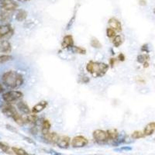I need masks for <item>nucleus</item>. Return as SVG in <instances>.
I'll return each mask as SVG.
<instances>
[{"label":"nucleus","mask_w":155,"mask_h":155,"mask_svg":"<svg viewBox=\"0 0 155 155\" xmlns=\"http://www.w3.org/2000/svg\"><path fill=\"white\" fill-rule=\"evenodd\" d=\"M116 32L114 30H113L112 28H110V27L106 29V36H107L109 38H113V39L114 38V37L116 36Z\"/></svg>","instance_id":"obj_29"},{"label":"nucleus","mask_w":155,"mask_h":155,"mask_svg":"<svg viewBox=\"0 0 155 155\" xmlns=\"http://www.w3.org/2000/svg\"><path fill=\"white\" fill-rule=\"evenodd\" d=\"M107 132L108 135V139L109 140L112 141H116V140L118 139L119 137H120V134L118 133V131L113 129V130H109L106 131Z\"/></svg>","instance_id":"obj_18"},{"label":"nucleus","mask_w":155,"mask_h":155,"mask_svg":"<svg viewBox=\"0 0 155 155\" xmlns=\"http://www.w3.org/2000/svg\"><path fill=\"white\" fill-rule=\"evenodd\" d=\"M71 143V138L68 136H62L60 137L59 140H58L57 145L58 147L61 148V149H67L69 147Z\"/></svg>","instance_id":"obj_11"},{"label":"nucleus","mask_w":155,"mask_h":155,"mask_svg":"<svg viewBox=\"0 0 155 155\" xmlns=\"http://www.w3.org/2000/svg\"><path fill=\"white\" fill-rule=\"evenodd\" d=\"M16 106H17L18 109L20 111V113H22L23 114L28 115L30 114V113H31V109H30L29 106L27 104V102H25L24 101L19 100L17 102Z\"/></svg>","instance_id":"obj_14"},{"label":"nucleus","mask_w":155,"mask_h":155,"mask_svg":"<svg viewBox=\"0 0 155 155\" xmlns=\"http://www.w3.org/2000/svg\"><path fill=\"white\" fill-rule=\"evenodd\" d=\"M91 155H100V154H91Z\"/></svg>","instance_id":"obj_44"},{"label":"nucleus","mask_w":155,"mask_h":155,"mask_svg":"<svg viewBox=\"0 0 155 155\" xmlns=\"http://www.w3.org/2000/svg\"><path fill=\"white\" fill-rule=\"evenodd\" d=\"M71 51H72L73 53L78 54H86V50L84 48H81L79 46H73L71 48Z\"/></svg>","instance_id":"obj_21"},{"label":"nucleus","mask_w":155,"mask_h":155,"mask_svg":"<svg viewBox=\"0 0 155 155\" xmlns=\"http://www.w3.org/2000/svg\"><path fill=\"white\" fill-rule=\"evenodd\" d=\"M5 1H6V0H0V3H2V2H5Z\"/></svg>","instance_id":"obj_42"},{"label":"nucleus","mask_w":155,"mask_h":155,"mask_svg":"<svg viewBox=\"0 0 155 155\" xmlns=\"http://www.w3.org/2000/svg\"><path fill=\"white\" fill-rule=\"evenodd\" d=\"M141 51H143L144 53H149V48H148L147 44H143V46L141 47Z\"/></svg>","instance_id":"obj_34"},{"label":"nucleus","mask_w":155,"mask_h":155,"mask_svg":"<svg viewBox=\"0 0 155 155\" xmlns=\"http://www.w3.org/2000/svg\"><path fill=\"white\" fill-rule=\"evenodd\" d=\"M23 137L24 138V140H26V141H27V142H28V143H31V144H34V145L36 144V143H35V142H34V140H32L31 138H30V137H25V136H23Z\"/></svg>","instance_id":"obj_35"},{"label":"nucleus","mask_w":155,"mask_h":155,"mask_svg":"<svg viewBox=\"0 0 155 155\" xmlns=\"http://www.w3.org/2000/svg\"><path fill=\"white\" fill-rule=\"evenodd\" d=\"M10 19V15L5 10H0V23L9 21Z\"/></svg>","instance_id":"obj_20"},{"label":"nucleus","mask_w":155,"mask_h":155,"mask_svg":"<svg viewBox=\"0 0 155 155\" xmlns=\"http://www.w3.org/2000/svg\"><path fill=\"white\" fill-rule=\"evenodd\" d=\"M123 42H124V40L120 35H116L113 40V44L115 48H119L120 46H121Z\"/></svg>","instance_id":"obj_23"},{"label":"nucleus","mask_w":155,"mask_h":155,"mask_svg":"<svg viewBox=\"0 0 155 155\" xmlns=\"http://www.w3.org/2000/svg\"><path fill=\"white\" fill-rule=\"evenodd\" d=\"M116 63V60H115L114 58H110V60H109V65L111 66V67H113Z\"/></svg>","instance_id":"obj_37"},{"label":"nucleus","mask_w":155,"mask_h":155,"mask_svg":"<svg viewBox=\"0 0 155 155\" xmlns=\"http://www.w3.org/2000/svg\"><path fill=\"white\" fill-rule=\"evenodd\" d=\"M132 150V147H130L129 146H123L121 147L118 148V149H115V150L116 151H120V152H122V151H130V150Z\"/></svg>","instance_id":"obj_31"},{"label":"nucleus","mask_w":155,"mask_h":155,"mask_svg":"<svg viewBox=\"0 0 155 155\" xmlns=\"http://www.w3.org/2000/svg\"><path fill=\"white\" fill-rule=\"evenodd\" d=\"M0 150L5 153H11L10 147L9 145L5 144V143H2V142H0Z\"/></svg>","instance_id":"obj_28"},{"label":"nucleus","mask_w":155,"mask_h":155,"mask_svg":"<svg viewBox=\"0 0 155 155\" xmlns=\"http://www.w3.org/2000/svg\"><path fill=\"white\" fill-rule=\"evenodd\" d=\"M143 134H144L145 137H148L150 136L155 132V122H151L149 123L146 127L143 129Z\"/></svg>","instance_id":"obj_16"},{"label":"nucleus","mask_w":155,"mask_h":155,"mask_svg":"<svg viewBox=\"0 0 155 155\" xmlns=\"http://www.w3.org/2000/svg\"><path fill=\"white\" fill-rule=\"evenodd\" d=\"M108 24L110 28L114 30L116 32H121L122 31V24L119 19L115 17H112L109 19Z\"/></svg>","instance_id":"obj_10"},{"label":"nucleus","mask_w":155,"mask_h":155,"mask_svg":"<svg viewBox=\"0 0 155 155\" xmlns=\"http://www.w3.org/2000/svg\"><path fill=\"white\" fill-rule=\"evenodd\" d=\"M139 4L142 6H144L147 5V1L146 0H139Z\"/></svg>","instance_id":"obj_38"},{"label":"nucleus","mask_w":155,"mask_h":155,"mask_svg":"<svg viewBox=\"0 0 155 155\" xmlns=\"http://www.w3.org/2000/svg\"><path fill=\"white\" fill-rule=\"evenodd\" d=\"M27 17V12L24 9H19L16 14V19L19 22L24 21Z\"/></svg>","instance_id":"obj_19"},{"label":"nucleus","mask_w":155,"mask_h":155,"mask_svg":"<svg viewBox=\"0 0 155 155\" xmlns=\"http://www.w3.org/2000/svg\"><path fill=\"white\" fill-rule=\"evenodd\" d=\"M12 51L11 44L6 40H0V52L4 54H9Z\"/></svg>","instance_id":"obj_13"},{"label":"nucleus","mask_w":155,"mask_h":155,"mask_svg":"<svg viewBox=\"0 0 155 155\" xmlns=\"http://www.w3.org/2000/svg\"><path fill=\"white\" fill-rule=\"evenodd\" d=\"M18 1H19V2H28V1H30V0H18Z\"/></svg>","instance_id":"obj_41"},{"label":"nucleus","mask_w":155,"mask_h":155,"mask_svg":"<svg viewBox=\"0 0 155 155\" xmlns=\"http://www.w3.org/2000/svg\"><path fill=\"white\" fill-rule=\"evenodd\" d=\"M109 68V64L103 62L91 61L86 64V71L94 78L103 77Z\"/></svg>","instance_id":"obj_2"},{"label":"nucleus","mask_w":155,"mask_h":155,"mask_svg":"<svg viewBox=\"0 0 155 155\" xmlns=\"http://www.w3.org/2000/svg\"><path fill=\"white\" fill-rule=\"evenodd\" d=\"M43 150L51 155H61V153H58V152L55 151V150H52V149H43Z\"/></svg>","instance_id":"obj_32"},{"label":"nucleus","mask_w":155,"mask_h":155,"mask_svg":"<svg viewBox=\"0 0 155 155\" xmlns=\"http://www.w3.org/2000/svg\"><path fill=\"white\" fill-rule=\"evenodd\" d=\"M91 46L93 48L95 49H99V48H102V44L100 43V41H99V39H97L96 37H92L91 39V42H90Z\"/></svg>","instance_id":"obj_24"},{"label":"nucleus","mask_w":155,"mask_h":155,"mask_svg":"<svg viewBox=\"0 0 155 155\" xmlns=\"http://www.w3.org/2000/svg\"><path fill=\"white\" fill-rule=\"evenodd\" d=\"M0 7L6 12L16 10L18 8V4L12 0H6L5 2L0 3Z\"/></svg>","instance_id":"obj_7"},{"label":"nucleus","mask_w":155,"mask_h":155,"mask_svg":"<svg viewBox=\"0 0 155 155\" xmlns=\"http://www.w3.org/2000/svg\"><path fill=\"white\" fill-rule=\"evenodd\" d=\"M51 124L50 123V121L48 120H43L42 124H41V133H42L43 135L48 134L50 132V130H51Z\"/></svg>","instance_id":"obj_17"},{"label":"nucleus","mask_w":155,"mask_h":155,"mask_svg":"<svg viewBox=\"0 0 155 155\" xmlns=\"http://www.w3.org/2000/svg\"><path fill=\"white\" fill-rule=\"evenodd\" d=\"M4 92V88L1 84H0V93H2V92Z\"/></svg>","instance_id":"obj_39"},{"label":"nucleus","mask_w":155,"mask_h":155,"mask_svg":"<svg viewBox=\"0 0 155 155\" xmlns=\"http://www.w3.org/2000/svg\"><path fill=\"white\" fill-rule=\"evenodd\" d=\"M153 13H154V15H155V8L153 9Z\"/></svg>","instance_id":"obj_43"},{"label":"nucleus","mask_w":155,"mask_h":155,"mask_svg":"<svg viewBox=\"0 0 155 155\" xmlns=\"http://www.w3.org/2000/svg\"><path fill=\"white\" fill-rule=\"evenodd\" d=\"M144 137V134H143V132H142V131H134V132L131 134V137H132V139L134 140L140 139V138H143Z\"/></svg>","instance_id":"obj_25"},{"label":"nucleus","mask_w":155,"mask_h":155,"mask_svg":"<svg viewBox=\"0 0 155 155\" xmlns=\"http://www.w3.org/2000/svg\"><path fill=\"white\" fill-rule=\"evenodd\" d=\"M2 112L5 116L12 119V120H13V118H14L16 115L19 114V113H18L16 108L13 106H12L11 104H9V103H6V105L2 106Z\"/></svg>","instance_id":"obj_6"},{"label":"nucleus","mask_w":155,"mask_h":155,"mask_svg":"<svg viewBox=\"0 0 155 155\" xmlns=\"http://www.w3.org/2000/svg\"><path fill=\"white\" fill-rule=\"evenodd\" d=\"M12 152L16 155H29L28 153H27V151L22 148L19 147H12Z\"/></svg>","instance_id":"obj_27"},{"label":"nucleus","mask_w":155,"mask_h":155,"mask_svg":"<svg viewBox=\"0 0 155 155\" xmlns=\"http://www.w3.org/2000/svg\"><path fill=\"white\" fill-rule=\"evenodd\" d=\"M2 83L7 88H17L21 86L24 82V79L21 74L16 71H8L2 74Z\"/></svg>","instance_id":"obj_1"},{"label":"nucleus","mask_w":155,"mask_h":155,"mask_svg":"<svg viewBox=\"0 0 155 155\" xmlns=\"http://www.w3.org/2000/svg\"><path fill=\"white\" fill-rule=\"evenodd\" d=\"M118 60L120 61H125V56H124V54L120 53V54L118 55Z\"/></svg>","instance_id":"obj_36"},{"label":"nucleus","mask_w":155,"mask_h":155,"mask_svg":"<svg viewBox=\"0 0 155 155\" xmlns=\"http://www.w3.org/2000/svg\"><path fill=\"white\" fill-rule=\"evenodd\" d=\"M23 96V94L22 92L12 90V91H9V92H6L2 94V98L5 102L9 103V104H12L13 102H19V100H21Z\"/></svg>","instance_id":"obj_3"},{"label":"nucleus","mask_w":155,"mask_h":155,"mask_svg":"<svg viewBox=\"0 0 155 155\" xmlns=\"http://www.w3.org/2000/svg\"><path fill=\"white\" fill-rule=\"evenodd\" d=\"M29 155H32V154H29Z\"/></svg>","instance_id":"obj_45"},{"label":"nucleus","mask_w":155,"mask_h":155,"mask_svg":"<svg viewBox=\"0 0 155 155\" xmlns=\"http://www.w3.org/2000/svg\"><path fill=\"white\" fill-rule=\"evenodd\" d=\"M150 59V57L147 54H142L138 55L137 58V61L140 64H144L145 62H147Z\"/></svg>","instance_id":"obj_22"},{"label":"nucleus","mask_w":155,"mask_h":155,"mask_svg":"<svg viewBox=\"0 0 155 155\" xmlns=\"http://www.w3.org/2000/svg\"><path fill=\"white\" fill-rule=\"evenodd\" d=\"M13 30L9 24H3L0 26V40L9 36H12Z\"/></svg>","instance_id":"obj_8"},{"label":"nucleus","mask_w":155,"mask_h":155,"mask_svg":"<svg viewBox=\"0 0 155 155\" xmlns=\"http://www.w3.org/2000/svg\"><path fill=\"white\" fill-rule=\"evenodd\" d=\"M13 59L12 56L9 54H2L0 55V64H4L5 62L10 61Z\"/></svg>","instance_id":"obj_26"},{"label":"nucleus","mask_w":155,"mask_h":155,"mask_svg":"<svg viewBox=\"0 0 155 155\" xmlns=\"http://www.w3.org/2000/svg\"><path fill=\"white\" fill-rule=\"evenodd\" d=\"M75 17H76V12H74V14H73V16H72V17L71 18L70 20H69V22L68 23L67 27H66V29H67V30H69V29H71V27H72V25L74 24V20H75Z\"/></svg>","instance_id":"obj_30"},{"label":"nucleus","mask_w":155,"mask_h":155,"mask_svg":"<svg viewBox=\"0 0 155 155\" xmlns=\"http://www.w3.org/2000/svg\"><path fill=\"white\" fill-rule=\"evenodd\" d=\"M92 137L95 142L98 143H105L109 141L107 132L102 130H96L94 131L92 134Z\"/></svg>","instance_id":"obj_4"},{"label":"nucleus","mask_w":155,"mask_h":155,"mask_svg":"<svg viewBox=\"0 0 155 155\" xmlns=\"http://www.w3.org/2000/svg\"><path fill=\"white\" fill-rule=\"evenodd\" d=\"M71 146L74 148H81L86 146L88 143V140L84 136H76L71 140Z\"/></svg>","instance_id":"obj_5"},{"label":"nucleus","mask_w":155,"mask_h":155,"mask_svg":"<svg viewBox=\"0 0 155 155\" xmlns=\"http://www.w3.org/2000/svg\"><path fill=\"white\" fill-rule=\"evenodd\" d=\"M5 128L7 129L8 130L10 131V132L14 133V134H19V132H18L17 130H16L15 127H12V126L9 125V124H6V125H5Z\"/></svg>","instance_id":"obj_33"},{"label":"nucleus","mask_w":155,"mask_h":155,"mask_svg":"<svg viewBox=\"0 0 155 155\" xmlns=\"http://www.w3.org/2000/svg\"><path fill=\"white\" fill-rule=\"evenodd\" d=\"M143 64V68H146L149 67V63H148V61L145 62V63Z\"/></svg>","instance_id":"obj_40"},{"label":"nucleus","mask_w":155,"mask_h":155,"mask_svg":"<svg viewBox=\"0 0 155 155\" xmlns=\"http://www.w3.org/2000/svg\"><path fill=\"white\" fill-rule=\"evenodd\" d=\"M44 139L45 140L46 142L52 144H57L58 140L60 138V136L54 132H49L48 134L43 135Z\"/></svg>","instance_id":"obj_9"},{"label":"nucleus","mask_w":155,"mask_h":155,"mask_svg":"<svg viewBox=\"0 0 155 155\" xmlns=\"http://www.w3.org/2000/svg\"><path fill=\"white\" fill-rule=\"evenodd\" d=\"M48 102L47 101H41V102H38L31 109V113H34V114H37V113H41L44 109H46L47 106H48Z\"/></svg>","instance_id":"obj_15"},{"label":"nucleus","mask_w":155,"mask_h":155,"mask_svg":"<svg viewBox=\"0 0 155 155\" xmlns=\"http://www.w3.org/2000/svg\"><path fill=\"white\" fill-rule=\"evenodd\" d=\"M74 46V39L72 36L66 35L62 40L61 48L63 49H71Z\"/></svg>","instance_id":"obj_12"}]
</instances>
